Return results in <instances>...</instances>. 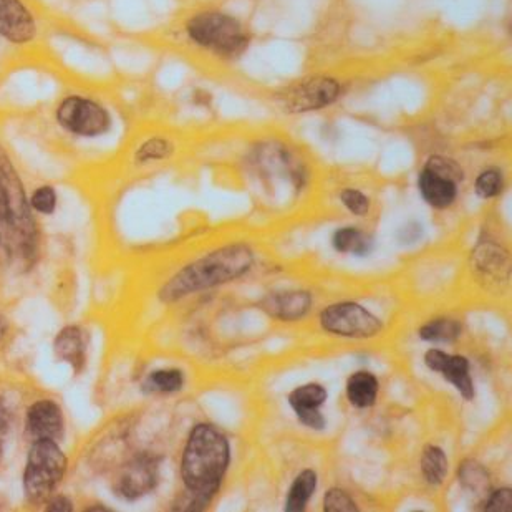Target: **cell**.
Returning <instances> with one entry per match:
<instances>
[{"instance_id": "cell-1", "label": "cell", "mask_w": 512, "mask_h": 512, "mask_svg": "<svg viewBox=\"0 0 512 512\" xmlns=\"http://www.w3.org/2000/svg\"><path fill=\"white\" fill-rule=\"evenodd\" d=\"M40 232L24 181L0 143V266L24 274L39 259Z\"/></svg>"}, {"instance_id": "cell-2", "label": "cell", "mask_w": 512, "mask_h": 512, "mask_svg": "<svg viewBox=\"0 0 512 512\" xmlns=\"http://www.w3.org/2000/svg\"><path fill=\"white\" fill-rule=\"evenodd\" d=\"M231 464L228 436L211 423H198L189 431L183 448L179 474L183 481V511H203L223 486Z\"/></svg>"}, {"instance_id": "cell-3", "label": "cell", "mask_w": 512, "mask_h": 512, "mask_svg": "<svg viewBox=\"0 0 512 512\" xmlns=\"http://www.w3.org/2000/svg\"><path fill=\"white\" fill-rule=\"evenodd\" d=\"M254 262L256 254L247 242H232L218 247L181 267L161 285L158 299L166 305L176 304L189 295L239 281L251 272Z\"/></svg>"}, {"instance_id": "cell-4", "label": "cell", "mask_w": 512, "mask_h": 512, "mask_svg": "<svg viewBox=\"0 0 512 512\" xmlns=\"http://www.w3.org/2000/svg\"><path fill=\"white\" fill-rule=\"evenodd\" d=\"M67 456L57 441H32L25 459L22 489L30 504H44L67 473Z\"/></svg>"}, {"instance_id": "cell-5", "label": "cell", "mask_w": 512, "mask_h": 512, "mask_svg": "<svg viewBox=\"0 0 512 512\" xmlns=\"http://www.w3.org/2000/svg\"><path fill=\"white\" fill-rule=\"evenodd\" d=\"M186 34L194 44L223 57L239 55L249 44L241 22L221 12L194 15L186 24Z\"/></svg>"}, {"instance_id": "cell-6", "label": "cell", "mask_w": 512, "mask_h": 512, "mask_svg": "<svg viewBox=\"0 0 512 512\" xmlns=\"http://www.w3.org/2000/svg\"><path fill=\"white\" fill-rule=\"evenodd\" d=\"M55 121L67 135L97 140L112 131L113 116L102 102L85 95H67L55 107Z\"/></svg>"}, {"instance_id": "cell-7", "label": "cell", "mask_w": 512, "mask_h": 512, "mask_svg": "<svg viewBox=\"0 0 512 512\" xmlns=\"http://www.w3.org/2000/svg\"><path fill=\"white\" fill-rule=\"evenodd\" d=\"M320 329L340 339L367 340L383 332L380 317L357 302L327 305L319 315Z\"/></svg>"}, {"instance_id": "cell-8", "label": "cell", "mask_w": 512, "mask_h": 512, "mask_svg": "<svg viewBox=\"0 0 512 512\" xmlns=\"http://www.w3.org/2000/svg\"><path fill=\"white\" fill-rule=\"evenodd\" d=\"M161 458L151 453L131 456L113 479L112 489L116 498L133 503L153 493L161 476Z\"/></svg>"}, {"instance_id": "cell-9", "label": "cell", "mask_w": 512, "mask_h": 512, "mask_svg": "<svg viewBox=\"0 0 512 512\" xmlns=\"http://www.w3.org/2000/svg\"><path fill=\"white\" fill-rule=\"evenodd\" d=\"M39 22L25 0H0V39L24 47L37 39Z\"/></svg>"}, {"instance_id": "cell-10", "label": "cell", "mask_w": 512, "mask_h": 512, "mask_svg": "<svg viewBox=\"0 0 512 512\" xmlns=\"http://www.w3.org/2000/svg\"><path fill=\"white\" fill-rule=\"evenodd\" d=\"M340 97V85L332 78H307L297 83L285 95V107L289 112H310L329 107Z\"/></svg>"}, {"instance_id": "cell-11", "label": "cell", "mask_w": 512, "mask_h": 512, "mask_svg": "<svg viewBox=\"0 0 512 512\" xmlns=\"http://www.w3.org/2000/svg\"><path fill=\"white\" fill-rule=\"evenodd\" d=\"M425 365L431 372L440 373L446 382L456 388V392L466 401H473L476 397L473 378L469 373V360L463 355H450V353L430 348L425 353Z\"/></svg>"}, {"instance_id": "cell-12", "label": "cell", "mask_w": 512, "mask_h": 512, "mask_svg": "<svg viewBox=\"0 0 512 512\" xmlns=\"http://www.w3.org/2000/svg\"><path fill=\"white\" fill-rule=\"evenodd\" d=\"M25 431L30 440L60 441L65 436V416L57 401L37 400L25 413Z\"/></svg>"}, {"instance_id": "cell-13", "label": "cell", "mask_w": 512, "mask_h": 512, "mask_svg": "<svg viewBox=\"0 0 512 512\" xmlns=\"http://www.w3.org/2000/svg\"><path fill=\"white\" fill-rule=\"evenodd\" d=\"M327 398H329L327 388L320 383L312 382L292 390L287 401H289L290 408L294 410L300 425L305 426L307 430L322 431L325 430L327 420L322 415L320 408L325 405Z\"/></svg>"}, {"instance_id": "cell-14", "label": "cell", "mask_w": 512, "mask_h": 512, "mask_svg": "<svg viewBox=\"0 0 512 512\" xmlns=\"http://www.w3.org/2000/svg\"><path fill=\"white\" fill-rule=\"evenodd\" d=\"M312 304L309 290H277L262 297L261 309L279 322H299L310 314Z\"/></svg>"}, {"instance_id": "cell-15", "label": "cell", "mask_w": 512, "mask_h": 512, "mask_svg": "<svg viewBox=\"0 0 512 512\" xmlns=\"http://www.w3.org/2000/svg\"><path fill=\"white\" fill-rule=\"evenodd\" d=\"M88 343V334L82 327L68 325L55 337V357L58 358V362L72 368L75 375H80L87 365Z\"/></svg>"}, {"instance_id": "cell-16", "label": "cell", "mask_w": 512, "mask_h": 512, "mask_svg": "<svg viewBox=\"0 0 512 512\" xmlns=\"http://www.w3.org/2000/svg\"><path fill=\"white\" fill-rule=\"evenodd\" d=\"M458 181L438 173V171L423 168L418 176V189L421 198L431 208L448 209L455 204L458 198Z\"/></svg>"}, {"instance_id": "cell-17", "label": "cell", "mask_w": 512, "mask_h": 512, "mask_svg": "<svg viewBox=\"0 0 512 512\" xmlns=\"http://www.w3.org/2000/svg\"><path fill=\"white\" fill-rule=\"evenodd\" d=\"M345 392L350 405L360 410H367L377 403L380 383L372 372L358 370L348 377Z\"/></svg>"}, {"instance_id": "cell-18", "label": "cell", "mask_w": 512, "mask_h": 512, "mask_svg": "<svg viewBox=\"0 0 512 512\" xmlns=\"http://www.w3.org/2000/svg\"><path fill=\"white\" fill-rule=\"evenodd\" d=\"M319 486V474L314 469H304L295 476L285 496L284 509L287 512H302Z\"/></svg>"}, {"instance_id": "cell-19", "label": "cell", "mask_w": 512, "mask_h": 512, "mask_svg": "<svg viewBox=\"0 0 512 512\" xmlns=\"http://www.w3.org/2000/svg\"><path fill=\"white\" fill-rule=\"evenodd\" d=\"M373 246H375L373 237L355 226L337 229L332 236V247L339 254L367 257L372 254Z\"/></svg>"}, {"instance_id": "cell-20", "label": "cell", "mask_w": 512, "mask_h": 512, "mask_svg": "<svg viewBox=\"0 0 512 512\" xmlns=\"http://www.w3.org/2000/svg\"><path fill=\"white\" fill-rule=\"evenodd\" d=\"M186 375L179 368H158L146 375L141 383V390L146 395H173L183 390Z\"/></svg>"}, {"instance_id": "cell-21", "label": "cell", "mask_w": 512, "mask_h": 512, "mask_svg": "<svg viewBox=\"0 0 512 512\" xmlns=\"http://www.w3.org/2000/svg\"><path fill=\"white\" fill-rule=\"evenodd\" d=\"M420 466L421 474L430 486H441L445 483L448 471H450V461H448L445 450L436 445L425 446Z\"/></svg>"}, {"instance_id": "cell-22", "label": "cell", "mask_w": 512, "mask_h": 512, "mask_svg": "<svg viewBox=\"0 0 512 512\" xmlns=\"http://www.w3.org/2000/svg\"><path fill=\"white\" fill-rule=\"evenodd\" d=\"M463 335V324L451 317H438L418 329V337L423 342L453 343Z\"/></svg>"}, {"instance_id": "cell-23", "label": "cell", "mask_w": 512, "mask_h": 512, "mask_svg": "<svg viewBox=\"0 0 512 512\" xmlns=\"http://www.w3.org/2000/svg\"><path fill=\"white\" fill-rule=\"evenodd\" d=\"M459 484L471 493L488 496L491 493V481L489 473L484 469L483 464H479L474 459H466L463 464H459Z\"/></svg>"}, {"instance_id": "cell-24", "label": "cell", "mask_w": 512, "mask_h": 512, "mask_svg": "<svg viewBox=\"0 0 512 512\" xmlns=\"http://www.w3.org/2000/svg\"><path fill=\"white\" fill-rule=\"evenodd\" d=\"M174 153V146L170 140L155 136L146 140L138 146L135 151L136 165H150V163H158V161H165L171 158Z\"/></svg>"}, {"instance_id": "cell-25", "label": "cell", "mask_w": 512, "mask_h": 512, "mask_svg": "<svg viewBox=\"0 0 512 512\" xmlns=\"http://www.w3.org/2000/svg\"><path fill=\"white\" fill-rule=\"evenodd\" d=\"M504 189V178L501 171L496 168H489L484 170L483 173H479L474 183V191L478 194V198L481 199H493L499 194L503 193Z\"/></svg>"}, {"instance_id": "cell-26", "label": "cell", "mask_w": 512, "mask_h": 512, "mask_svg": "<svg viewBox=\"0 0 512 512\" xmlns=\"http://www.w3.org/2000/svg\"><path fill=\"white\" fill-rule=\"evenodd\" d=\"M30 208L40 216H52L57 211L58 194L54 186L42 184L29 198Z\"/></svg>"}, {"instance_id": "cell-27", "label": "cell", "mask_w": 512, "mask_h": 512, "mask_svg": "<svg viewBox=\"0 0 512 512\" xmlns=\"http://www.w3.org/2000/svg\"><path fill=\"white\" fill-rule=\"evenodd\" d=\"M339 198L340 203L347 208L348 213L353 214V216H357V218L367 216V214L370 213V208H372L370 198L365 196L362 191H358V189H343Z\"/></svg>"}, {"instance_id": "cell-28", "label": "cell", "mask_w": 512, "mask_h": 512, "mask_svg": "<svg viewBox=\"0 0 512 512\" xmlns=\"http://www.w3.org/2000/svg\"><path fill=\"white\" fill-rule=\"evenodd\" d=\"M324 511L355 512L358 511V506L345 489L332 488L325 493Z\"/></svg>"}, {"instance_id": "cell-29", "label": "cell", "mask_w": 512, "mask_h": 512, "mask_svg": "<svg viewBox=\"0 0 512 512\" xmlns=\"http://www.w3.org/2000/svg\"><path fill=\"white\" fill-rule=\"evenodd\" d=\"M476 257H478V269L481 271L488 272V274L503 271L504 254L499 247H483Z\"/></svg>"}, {"instance_id": "cell-30", "label": "cell", "mask_w": 512, "mask_h": 512, "mask_svg": "<svg viewBox=\"0 0 512 512\" xmlns=\"http://www.w3.org/2000/svg\"><path fill=\"white\" fill-rule=\"evenodd\" d=\"M12 421H14V413H12L9 401L0 397V463L5 456V448H7L10 430H12Z\"/></svg>"}, {"instance_id": "cell-31", "label": "cell", "mask_w": 512, "mask_h": 512, "mask_svg": "<svg viewBox=\"0 0 512 512\" xmlns=\"http://www.w3.org/2000/svg\"><path fill=\"white\" fill-rule=\"evenodd\" d=\"M484 511L488 512H511L512 511V489L501 488L491 491L484 504Z\"/></svg>"}, {"instance_id": "cell-32", "label": "cell", "mask_w": 512, "mask_h": 512, "mask_svg": "<svg viewBox=\"0 0 512 512\" xmlns=\"http://www.w3.org/2000/svg\"><path fill=\"white\" fill-rule=\"evenodd\" d=\"M426 168H430V170L438 171V173L446 174V176H450V178L455 179V181H463L464 173L458 165H456L453 160H446V158H441V156H433L430 158V161L426 163Z\"/></svg>"}, {"instance_id": "cell-33", "label": "cell", "mask_w": 512, "mask_h": 512, "mask_svg": "<svg viewBox=\"0 0 512 512\" xmlns=\"http://www.w3.org/2000/svg\"><path fill=\"white\" fill-rule=\"evenodd\" d=\"M421 236H423V226L420 223H415V221H410L405 226H401L397 232L398 242L403 246L415 244V242L420 241Z\"/></svg>"}, {"instance_id": "cell-34", "label": "cell", "mask_w": 512, "mask_h": 512, "mask_svg": "<svg viewBox=\"0 0 512 512\" xmlns=\"http://www.w3.org/2000/svg\"><path fill=\"white\" fill-rule=\"evenodd\" d=\"M45 511L49 512H70L73 511L72 499L63 496V494H52L45 501Z\"/></svg>"}, {"instance_id": "cell-35", "label": "cell", "mask_w": 512, "mask_h": 512, "mask_svg": "<svg viewBox=\"0 0 512 512\" xmlns=\"http://www.w3.org/2000/svg\"><path fill=\"white\" fill-rule=\"evenodd\" d=\"M7 330H9V325H7V320L4 317H0V342L4 340L5 335H7Z\"/></svg>"}]
</instances>
